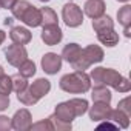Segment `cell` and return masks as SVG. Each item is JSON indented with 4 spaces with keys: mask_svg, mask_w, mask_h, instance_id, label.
I'll use <instances>...</instances> for the list:
<instances>
[{
    "mask_svg": "<svg viewBox=\"0 0 131 131\" xmlns=\"http://www.w3.org/2000/svg\"><path fill=\"white\" fill-rule=\"evenodd\" d=\"M90 79L94 80V83H97V85L111 86L119 93H128L131 90L129 80L111 68H103V67L94 68L90 74Z\"/></svg>",
    "mask_w": 131,
    "mask_h": 131,
    "instance_id": "cell-1",
    "label": "cell"
},
{
    "mask_svg": "<svg viewBox=\"0 0 131 131\" xmlns=\"http://www.w3.org/2000/svg\"><path fill=\"white\" fill-rule=\"evenodd\" d=\"M59 86L70 94H83L91 88V79L85 71H74L71 74H65L60 79Z\"/></svg>",
    "mask_w": 131,
    "mask_h": 131,
    "instance_id": "cell-2",
    "label": "cell"
},
{
    "mask_svg": "<svg viewBox=\"0 0 131 131\" xmlns=\"http://www.w3.org/2000/svg\"><path fill=\"white\" fill-rule=\"evenodd\" d=\"M11 11H13V16L17 20H22L26 26H31V28L40 26V22H42L40 9L31 5L29 2H26V0H20V2L17 0L16 5L11 8Z\"/></svg>",
    "mask_w": 131,
    "mask_h": 131,
    "instance_id": "cell-3",
    "label": "cell"
},
{
    "mask_svg": "<svg viewBox=\"0 0 131 131\" xmlns=\"http://www.w3.org/2000/svg\"><path fill=\"white\" fill-rule=\"evenodd\" d=\"M105 57L103 54V49L97 45H88L86 48H83L79 54V57L71 63V67L76 70V71H85L88 70L91 65L94 63H99L102 62Z\"/></svg>",
    "mask_w": 131,
    "mask_h": 131,
    "instance_id": "cell-4",
    "label": "cell"
},
{
    "mask_svg": "<svg viewBox=\"0 0 131 131\" xmlns=\"http://www.w3.org/2000/svg\"><path fill=\"white\" fill-rule=\"evenodd\" d=\"M62 19L70 28H77L83 23V13L76 3H67L62 8Z\"/></svg>",
    "mask_w": 131,
    "mask_h": 131,
    "instance_id": "cell-5",
    "label": "cell"
},
{
    "mask_svg": "<svg viewBox=\"0 0 131 131\" xmlns=\"http://www.w3.org/2000/svg\"><path fill=\"white\" fill-rule=\"evenodd\" d=\"M5 57H6V60H8V63L11 65V67L19 68L20 65L28 59V51L25 49L23 45L13 43V45L5 48Z\"/></svg>",
    "mask_w": 131,
    "mask_h": 131,
    "instance_id": "cell-6",
    "label": "cell"
},
{
    "mask_svg": "<svg viewBox=\"0 0 131 131\" xmlns=\"http://www.w3.org/2000/svg\"><path fill=\"white\" fill-rule=\"evenodd\" d=\"M31 125H32L31 113L26 108L16 111L14 117L11 119V128L17 129V131H28V129H31Z\"/></svg>",
    "mask_w": 131,
    "mask_h": 131,
    "instance_id": "cell-7",
    "label": "cell"
},
{
    "mask_svg": "<svg viewBox=\"0 0 131 131\" xmlns=\"http://www.w3.org/2000/svg\"><path fill=\"white\" fill-rule=\"evenodd\" d=\"M42 68L46 74H57L62 70V57L56 52H46L42 57Z\"/></svg>",
    "mask_w": 131,
    "mask_h": 131,
    "instance_id": "cell-8",
    "label": "cell"
},
{
    "mask_svg": "<svg viewBox=\"0 0 131 131\" xmlns=\"http://www.w3.org/2000/svg\"><path fill=\"white\" fill-rule=\"evenodd\" d=\"M40 37H42V40L45 42V45L54 46V45H57V43L62 42L63 32H62V29L59 28V25H51V26H43V31H42Z\"/></svg>",
    "mask_w": 131,
    "mask_h": 131,
    "instance_id": "cell-9",
    "label": "cell"
},
{
    "mask_svg": "<svg viewBox=\"0 0 131 131\" xmlns=\"http://www.w3.org/2000/svg\"><path fill=\"white\" fill-rule=\"evenodd\" d=\"M110 114H111V106L110 103L105 102H94V105L90 108V119L93 122L110 120Z\"/></svg>",
    "mask_w": 131,
    "mask_h": 131,
    "instance_id": "cell-10",
    "label": "cell"
},
{
    "mask_svg": "<svg viewBox=\"0 0 131 131\" xmlns=\"http://www.w3.org/2000/svg\"><path fill=\"white\" fill-rule=\"evenodd\" d=\"M105 8L106 6L103 0H86L83 6V13L91 19H97L105 14Z\"/></svg>",
    "mask_w": 131,
    "mask_h": 131,
    "instance_id": "cell-11",
    "label": "cell"
},
{
    "mask_svg": "<svg viewBox=\"0 0 131 131\" xmlns=\"http://www.w3.org/2000/svg\"><path fill=\"white\" fill-rule=\"evenodd\" d=\"M9 37L14 43H19V45H26L31 42L32 39V34L29 32V29L23 28V26H13L11 31H9Z\"/></svg>",
    "mask_w": 131,
    "mask_h": 131,
    "instance_id": "cell-12",
    "label": "cell"
},
{
    "mask_svg": "<svg viewBox=\"0 0 131 131\" xmlns=\"http://www.w3.org/2000/svg\"><path fill=\"white\" fill-rule=\"evenodd\" d=\"M28 90L31 91V94H32L37 100H40L42 97H45V96L49 93L51 83H49L48 79H37L36 82H32L31 86H28Z\"/></svg>",
    "mask_w": 131,
    "mask_h": 131,
    "instance_id": "cell-13",
    "label": "cell"
},
{
    "mask_svg": "<svg viewBox=\"0 0 131 131\" xmlns=\"http://www.w3.org/2000/svg\"><path fill=\"white\" fill-rule=\"evenodd\" d=\"M54 116L57 119L63 120V122H70V123L76 119V114H74V111H73V108H71V105L68 102L59 103L56 106V110H54Z\"/></svg>",
    "mask_w": 131,
    "mask_h": 131,
    "instance_id": "cell-14",
    "label": "cell"
},
{
    "mask_svg": "<svg viewBox=\"0 0 131 131\" xmlns=\"http://www.w3.org/2000/svg\"><path fill=\"white\" fill-rule=\"evenodd\" d=\"M97 39L102 45L110 46V48H113L119 43V34L114 29H105V31L97 32Z\"/></svg>",
    "mask_w": 131,
    "mask_h": 131,
    "instance_id": "cell-15",
    "label": "cell"
},
{
    "mask_svg": "<svg viewBox=\"0 0 131 131\" xmlns=\"http://www.w3.org/2000/svg\"><path fill=\"white\" fill-rule=\"evenodd\" d=\"M80 51H82V48H80L77 43H68V45H65V48H63L60 57H62L63 60H67L68 63H73V62L79 57Z\"/></svg>",
    "mask_w": 131,
    "mask_h": 131,
    "instance_id": "cell-16",
    "label": "cell"
},
{
    "mask_svg": "<svg viewBox=\"0 0 131 131\" xmlns=\"http://www.w3.org/2000/svg\"><path fill=\"white\" fill-rule=\"evenodd\" d=\"M91 97L94 102H105V103H110L111 102V91L105 86V85H97L94 86L93 93H91Z\"/></svg>",
    "mask_w": 131,
    "mask_h": 131,
    "instance_id": "cell-17",
    "label": "cell"
},
{
    "mask_svg": "<svg viewBox=\"0 0 131 131\" xmlns=\"http://www.w3.org/2000/svg\"><path fill=\"white\" fill-rule=\"evenodd\" d=\"M93 29L96 32L105 31V29H114V22L110 16H100L97 19H93Z\"/></svg>",
    "mask_w": 131,
    "mask_h": 131,
    "instance_id": "cell-18",
    "label": "cell"
},
{
    "mask_svg": "<svg viewBox=\"0 0 131 131\" xmlns=\"http://www.w3.org/2000/svg\"><path fill=\"white\" fill-rule=\"evenodd\" d=\"M110 120H113L119 128H128L129 126V116L126 113H123L122 110H111V114H110Z\"/></svg>",
    "mask_w": 131,
    "mask_h": 131,
    "instance_id": "cell-19",
    "label": "cell"
},
{
    "mask_svg": "<svg viewBox=\"0 0 131 131\" xmlns=\"http://www.w3.org/2000/svg\"><path fill=\"white\" fill-rule=\"evenodd\" d=\"M40 16H42V22L40 25L42 26H51V25H59V19H57V14L54 9L51 8H40Z\"/></svg>",
    "mask_w": 131,
    "mask_h": 131,
    "instance_id": "cell-20",
    "label": "cell"
},
{
    "mask_svg": "<svg viewBox=\"0 0 131 131\" xmlns=\"http://www.w3.org/2000/svg\"><path fill=\"white\" fill-rule=\"evenodd\" d=\"M68 103L71 105V108H73L76 117L83 116V114L88 111V102H86L85 99H71V100H68Z\"/></svg>",
    "mask_w": 131,
    "mask_h": 131,
    "instance_id": "cell-21",
    "label": "cell"
},
{
    "mask_svg": "<svg viewBox=\"0 0 131 131\" xmlns=\"http://www.w3.org/2000/svg\"><path fill=\"white\" fill-rule=\"evenodd\" d=\"M117 20H119L120 25H123V28L131 25V6H129V5L122 6V8L117 11Z\"/></svg>",
    "mask_w": 131,
    "mask_h": 131,
    "instance_id": "cell-22",
    "label": "cell"
},
{
    "mask_svg": "<svg viewBox=\"0 0 131 131\" xmlns=\"http://www.w3.org/2000/svg\"><path fill=\"white\" fill-rule=\"evenodd\" d=\"M19 70H20V73L19 74H22L23 77H32L34 74H36V63L32 62V60H25L22 65H20V67H19Z\"/></svg>",
    "mask_w": 131,
    "mask_h": 131,
    "instance_id": "cell-23",
    "label": "cell"
},
{
    "mask_svg": "<svg viewBox=\"0 0 131 131\" xmlns=\"http://www.w3.org/2000/svg\"><path fill=\"white\" fill-rule=\"evenodd\" d=\"M48 120L51 122L52 129H57V131H70V129H71V123H70V122H63V120L57 119L54 114H52V116H49V117H48Z\"/></svg>",
    "mask_w": 131,
    "mask_h": 131,
    "instance_id": "cell-24",
    "label": "cell"
},
{
    "mask_svg": "<svg viewBox=\"0 0 131 131\" xmlns=\"http://www.w3.org/2000/svg\"><path fill=\"white\" fill-rule=\"evenodd\" d=\"M11 82H13V90H14L16 93L23 91V90L28 86V80H26V77H23L22 74H14V76H11Z\"/></svg>",
    "mask_w": 131,
    "mask_h": 131,
    "instance_id": "cell-25",
    "label": "cell"
},
{
    "mask_svg": "<svg viewBox=\"0 0 131 131\" xmlns=\"http://www.w3.org/2000/svg\"><path fill=\"white\" fill-rule=\"evenodd\" d=\"M17 99H19L23 105H36V103L39 102V100L31 94V91L28 90V86H26L23 91H19V93H17Z\"/></svg>",
    "mask_w": 131,
    "mask_h": 131,
    "instance_id": "cell-26",
    "label": "cell"
},
{
    "mask_svg": "<svg viewBox=\"0 0 131 131\" xmlns=\"http://www.w3.org/2000/svg\"><path fill=\"white\" fill-rule=\"evenodd\" d=\"M13 91V82H11V76H0V93H3V94H8Z\"/></svg>",
    "mask_w": 131,
    "mask_h": 131,
    "instance_id": "cell-27",
    "label": "cell"
},
{
    "mask_svg": "<svg viewBox=\"0 0 131 131\" xmlns=\"http://www.w3.org/2000/svg\"><path fill=\"white\" fill-rule=\"evenodd\" d=\"M129 105H131V99H129V97H125V99H122V100L119 102L117 106H119V110H122L123 113H126L128 116H131V106H129Z\"/></svg>",
    "mask_w": 131,
    "mask_h": 131,
    "instance_id": "cell-28",
    "label": "cell"
},
{
    "mask_svg": "<svg viewBox=\"0 0 131 131\" xmlns=\"http://www.w3.org/2000/svg\"><path fill=\"white\" fill-rule=\"evenodd\" d=\"M31 129H52V126H51V122L46 119V120L32 123V125H31Z\"/></svg>",
    "mask_w": 131,
    "mask_h": 131,
    "instance_id": "cell-29",
    "label": "cell"
},
{
    "mask_svg": "<svg viewBox=\"0 0 131 131\" xmlns=\"http://www.w3.org/2000/svg\"><path fill=\"white\" fill-rule=\"evenodd\" d=\"M11 129V119L6 116H0V131Z\"/></svg>",
    "mask_w": 131,
    "mask_h": 131,
    "instance_id": "cell-30",
    "label": "cell"
},
{
    "mask_svg": "<svg viewBox=\"0 0 131 131\" xmlns=\"http://www.w3.org/2000/svg\"><path fill=\"white\" fill-rule=\"evenodd\" d=\"M9 106V96L0 93V111H5Z\"/></svg>",
    "mask_w": 131,
    "mask_h": 131,
    "instance_id": "cell-31",
    "label": "cell"
},
{
    "mask_svg": "<svg viewBox=\"0 0 131 131\" xmlns=\"http://www.w3.org/2000/svg\"><path fill=\"white\" fill-rule=\"evenodd\" d=\"M17 0H0V8H5V9H11L16 5Z\"/></svg>",
    "mask_w": 131,
    "mask_h": 131,
    "instance_id": "cell-32",
    "label": "cell"
},
{
    "mask_svg": "<svg viewBox=\"0 0 131 131\" xmlns=\"http://www.w3.org/2000/svg\"><path fill=\"white\" fill-rule=\"evenodd\" d=\"M99 128H110V129H116V128H119V126H117L116 123H111L110 120H106L105 123H100V125H99Z\"/></svg>",
    "mask_w": 131,
    "mask_h": 131,
    "instance_id": "cell-33",
    "label": "cell"
},
{
    "mask_svg": "<svg viewBox=\"0 0 131 131\" xmlns=\"http://www.w3.org/2000/svg\"><path fill=\"white\" fill-rule=\"evenodd\" d=\"M5 39H6V34H5L2 29H0V45H2V43L5 42Z\"/></svg>",
    "mask_w": 131,
    "mask_h": 131,
    "instance_id": "cell-34",
    "label": "cell"
},
{
    "mask_svg": "<svg viewBox=\"0 0 131 131\" xmlns=\"http://www.w3.org/2000/svg\"><path fill=\"white\" fill-rule=\"evenodd\" d=\"M3 74H5V71H3V67L0 65V76H3Z\"/></svg>",
    "mask_w": 131,
    "mask_h": 131,
    "instance_id": "cell-35",
    "label": "cell"
},
{
    "mask_svg": "<svg viewBox=\"0 0 131 131\" xmlns=\"http://www.w3.org/2000/svg\"><path fill=\"white\" fill-rule=\"evenodd\" d=\"M117 2H122V3H126V2H129V0H117Z\"/></svg>",
    "mask_w": 131,
    "mask_h": 131,
    "instance_id": "cell-36",
    "label": "cell"
},
{
    "mask_svg": "<svg viewBox=\"0 0 131 131\" xmlns=\"http://www.w3.org/2000/svg\"><path fill=\"white\" fill-rule=\"evenodd\" d=\"M40 2H43V3H45V2H49V0H40Z\"/></svg>",
    "mask_w": 131,
    "mask_h": 131,
    "instance_id": "cell-37",
    "label": "cell"
}]
</instances>
